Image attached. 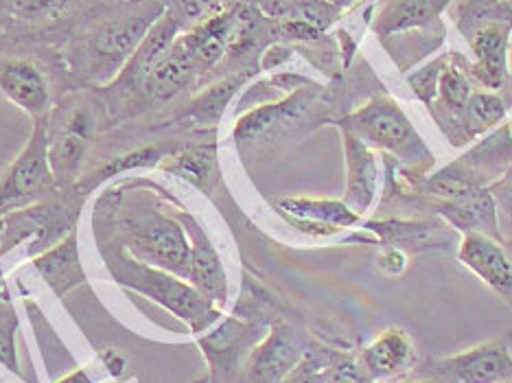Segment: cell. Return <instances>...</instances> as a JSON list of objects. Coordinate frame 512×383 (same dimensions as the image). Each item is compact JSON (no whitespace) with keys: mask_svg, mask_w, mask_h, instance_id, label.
Returning <instances> with one entry per match:
<instances>
[{"mask_svg":"<svg viewBox=\"0 0 512 383\" xmlns=\"http://www.w3.org/2000/svg\"><path fill=\"white\" fill-rule=\"evenodd\" d=\"M318 86L307 84L298 88L283 101L263 103V106L248 112L235 127V138L239 143H259L265 136L285 132L287 127L296 125L305 112L316 101Z\"/></svg>","mask_w":512,"mask_h":383,"instance_id":"9c48e42d","label":"cell"},{"mask_svg":"<svg viewBox=\"0 0 512 383\" xmlns=\"http://www.w3.org/2000/svg\"><path fill=\"white\" fill-rule=\"evenodd\" d=\"M278 208L289 217V222L298 226H316L318 235H329V232L355 226L359 215L351 211L344 202L335 200H281Z\"/></svg>","mask_w":512,"mask_h":383,"instance_id":"ffe728a7","label":"cell"},{"mask_svg":"<svg viewBox=\"0 0 512 383\" xmlns=\"http://www.w3.org/2000/svg\"><path fill=\"white\" fill-rule=\"evenodd\" d=\"M449 3L451 0H381L372 29L379 36H388V33L425 27L427 22L436 20Z\"/></svg>","mask_w":512,"mask_h":383,"instance_id":"d6986e66","label":"cell"},{"mask_svg":"<svg viewBox=\"0 0 512 383\" xmlns=\"http://www.w3.org/2000/svg\"><path fill=\"white\" fill-rule=\"evenodd\" d=\"M510 22H488L471 40L477 64L471 68L475 79L486 88H502L508 79V33Z\"/></svg>","mask_w":512,"mask_h":383,"instance_id":"4fadbf2b","label":"cell"},{"mask_svg":"<svg viewBox=\"0 0 512 383\" xmlns=\"http://www.w3.org/2000/svg\"><path fill=\"white\" fill-rule=\"evenodd\" d=\"M327 383H370L353 364H340L333 368Z\"/></svg>","mask_w":512,"mask_h":383,"instance_id":"4dcf8cb0","label":"cell"},{"mask_svg":"<svg viewBox=\"0 0 512 383\" xmlns=\"http://www.w3.org/2000/svg\"><path fill=\"white\" fill-rule=\"evenodd\" d=\"M178 36H180V20L171 9H167L156 25L149 29L145 40L130 57V62L125 64L119 77H116L106 88H112L116 95H125V97L136 95L138 90L143 92L147 75L154 71V66L160 62V57L169 51V46L178 40Z\"/></svg>","mask_w":512,"mask_h":383,"instance_id":"30bf717a","label":"cell"},{"mask_svg":"<svg viewBox=\"0 0 512 383\" xmlns=\"http://www.w3.org/2000/svg\"><path fill=\"white\" fill-rule=\"evenodd\" d=\"M36 270L42 274V278L57 296L66 294L68 289H73L84 281V270L77 257V241L75 232L71 237H66L62 243H57L55 248L46 250L42 257L36 261Z\"/></svg>","mask_w":512,"mask_h":383,"instance_id":"7402d4cb","label":"cell"},{"mask_svg":"<svg viewBox=\"0 0 512 383\" xmlns=\"http://www.w3.org/2000/svg\"><path fill=\"white\" fill-rule=\"evenodd\" d=\"M292 383H327L324 381L320 375H316V373H302L296 381H292Z\"/></svg>","mask_w":512,"mask_h":383,"instance_id":"836d02e7","label":"cell"},{"mask_svg":"<svg viewBox=\"0 0 512 383\" xmlns=\"http://www.w3.org/2000/svg\"><path fill=\"white\" fill-rule=\"evenodd\" d=\"M488 191H491L497 206V219L504 224L508 232H512V165Z\"/></svg>","mask_w":512,"mask_h":383,"instance_id":"f546056e","label":"cell"},{"mask_svg":"<svg viewBox=\"0 0 512 383\" xmlns=\"http://www.w3.org/2000/svg\"><path fill=\"white\" fill-rule=\"evenodd\" d=\"M256 338H259V329L230 318L219 329L202 338L200 346L204 348V355L215 373L230 377L241 368V359L246 357L250 348H254Z\"/></svg>","mask_w":512,"mask_h":383,"instance_id":"7c38bea8","label":"cell"},{"mask_svg":"<svg viewBox=\"0 0 512 383\" xmlns=\"http://www.w3.org/2000/svg\"><path fill=\"white\" fill-rule=\"evenodd\" d=\"M191 232V259H189V272H186V281H189L197 292L211 303H226L228 298V281L224 265H221L219 254L206 239L204 232L189 222Z\"/></svg>","mask_w":512,"mask_h":383,"instance_id":"9a60e30c","label":"cell"},{"mask_svg":"<svg viewBox=\"0 0 512 383\" xmlns=\"http://www.w3.org/2000/svg\"><path fill=\"white\" fill-rule=\"evenodd\" d=\"M344 127L401 158H429L427 147L414 132L410 119L392 99H372L362 110L348 116Z\"/></svg>","mask_w":512,"mask_h":383,"instance_id":"5b68a950","label":"cell"},{"mask_svg":"<svg viewBox=\"0 0 512 383\" xmlns=\"http://www.w3.org/2000/svg\"><path fill=\"white\" fill-rule=\"evenodd\" d=\"M510 130H512V127H510Z\"/></svg>","mask_w":512,"mask_h":383,"instance_id":"60d3db41","label":"cell"},{"mask_svg":"<svg viewBox=\"0 0 512 383\" xmlns=\"http://www.w3.org/2000/svg\"><path fill=\"white\" fill-rule=\"evenodd\" d=\"M110 268L119 278V283L154 298L173 316L182 318L195 333H202L219 318V309L211 300L204 298L191 283H184V278L176 274L141 261H121V268H116V265H110Z\"/></svg>","mask_w":512,"mask_h":383,"instance_id":"7a4b0ae2","label":"cell"},{"mask_svg":"<svg viewBox=\"0 0 512 383\" xmlns=\"http://www.w3.org/2000/svg\"><path fill=\"white\" fill-rule=\"evenodd\" d=\"M442 213L462 232H482V235L499 239L497 206L488 189H480L469 195L456 197V200H449V204L442 206Z\"/></svg>","mask_w":512,"mask_h":383,"instance_id":"44dd1931","label":"cell"},{"mask_svg":"<svg viewBox=\"0 0 512 383\" xmlns=\"http://www.w3.org/2000/svg\"><path fill=\"white\" fill-rule=\"evenodd\" d=\"M246 79H248V73H239L228 79H221L219 84L208 88L202 97H197L191 106L184 110L182 116L193 119L197 123H215L221 116V112H224V108L228 106L230 97L235 95L243 84H246Z\"/></svg>","mask_w":512,"mask_h":383,"instance_id":"603a6c76","label":"cell"},{"mask_svg":"<svg viewBox=\"0 0 512 383\" xmlns=\"http://www.w3.org/2000/svg\"><path fill=\"white\" fill-rule=\"evenodd\" d=\"M215 165V147H191L184 152L171 156L165 169L173 171L176 176L189 180L195 187H204V182L211 176Z\"/></svg>","mask_w":512,"mask_h":383,"instance_id":"cb8c5ba5","label":"cell"},{"mask_svg":"<svg viewBox=\"0 0 512 383\" xmlns=\"http://www.w3.org/2000/svg\"><path fill=\"white\" fill-rule=\"evenodd\" d=\"M442 68H445V60H436L434 64L425 66L421 73L410 77L414 92L427 103V106H432L434 99L438 97V79H440Z\"/></svg>","mask_w":512,"mask_h":383,"instance_id":"f1b7e54d","label":"cell"},{"mask_svg":"<svg viewBox=\"0 0 512 383\" xmlns=\"http://www.w3.org/2000/svg\"><path fill=\"white\" fill-rule=\"evenodd\" d=\"M305 357V344L287 324H274L267 338L252 348L246 362V383H283Z\"/></svg>","mask_w":512,"mask_h":383,"instance_id":"52a82bcc","label":"cell"},{"mask_svg":"<svg viewBox=\"0 0 512 383\" xmlns=\"http://www.w3.org/2000/svg\"><path fill=\"white\" fill-rule=\"evenodd\" d=\"M412 383H438V381H434V379H429V381H412Z\"/></svg>","mask_w":512,"mask_h":383,"instance_id":"f35d334b","label":"cell"},{"mask_svg":"<svg viewBox=\"0 0 512 383\" xmlns=\"http://www.w3.org/2000/svg\"><path fill=\"white\" fill-rule=\"evenodd\" d=\"M469 97H471L469 79L451 57V62H445V68H442L440 79H438V99L449 112H462L464 106H467Z\"/></svg>","mask_w":512,"mask_h":383,"instance_id":"484cf974","label":"cell"},{"mask_svg":"<svg viewBox=\"0 0 512 383\" xmlns=\"http://www.w3.org/2000/svg\"><path fill=\"white\" fill-rule=\"evenodd\" d=\"M3 235H5V217H0V246H3Z\"/></svg>","mask_w":512,"mask_h":383,"instance_id":"d590c367","label":"cell"},{"mask_svg":"<svg viewBox=\"0 0 512 383\" xmlns=\"http://www.w3.org/2000/svg\"><path fill=\"white\" fill-rule=\"evenodd\" d=\"M344 147H346V206L362 215L375 197V154L355 132L344 127Z\"/></svg>","mask_w":512,"mask_h":383,"instance_id":"e0dca14e","label":"cell"},{"mask_svg":"<svg viewBox=\"0 0 512 383\" xmlns=\"http://www.w3.org/2000/svg\"><path fill=\"white\" fill-rule=\"evenodd\" d=\"M165 11V0H136L99 22L68 53L73 73L95 86H110Z\"/></svg>","mask_w":512,"mask_h":383,"instance_id":"6da1fadb","label":"cell"},{"mask_svg":"<svg viewBox=\"0 0 512 383\" xmlns=\"http://www.w3.org/2000/svg\"><path fill=\"white\" fill-rule=\"evenodd\" d=\"M57 383H92L90 377L86 375V370H75V373H71L68 377L60 379Z\"/></svg>","mask_w":512,"mask_h":383,"instance_id":"d6a6232c","label":"cell"},{"mask_svg":"<svg viewBox=\"0 0 512 383\" xmlns=\"http://www.w3.org/2000/svg\"><path fill=\"white\" fill-rule=\"evenodd\" d=\"M103 364L108 366V370H110L114 377H121L123 368H125V359L116 351H108L106 355H103Z\"/></svg>","mask_w":512,"mask_h":383,"instance_id":"1f68e13d","label":"cell"},{"mask_svg":"<svg viewBox=\"0 0 512 383\" xmlns=\"http://www.w3.org/2000/svg\"><path fill=\"white\" fill-rule=\"evenodd\" d=\"M79 0H14V14L29 22H49L71 11Z\"/></svg>","mask_w":512,"mask_h":383,"instance_id":"83f0119b","label":"cell"},{"mask_svg":"<svg viewBox=\"0 0 512 383\" xmlns=\"http://www.w3.org/2000/svg\"><path fill=\"white\" fill-rule=\"evenodd\" d=\"M362 359L372 381H388L410 370L414 348L401 329H388L364 348Z\"/></svg>","mask_w":512,"mask_h":383,"instance_id":"ac0fdd59","label":"cell"},{"mask_svg":"<svg viewBox=\"0 0 512 383\" xmlns=\"http://www.w3.org/2000/svg\"><path fill=\"white\" fill-rule=\"evenodd\" d=\"M7 298V287H5V281H3V268H0V300Z\"/></svg>","mask_w":512,"mask_h":383,"instance_id":"e575fe53","label":"cell"},{"mask_svg":"<svg viewBox=\"0 0 512 383\" xmlns=\"http://www.w3.org/2000/svg\"><path fill=\"white\" fill-rule=\"evenodd\" d=\"M95 119L86 106H77L66 119L64 132L51 145V169L55 182H66L79 171L92 136Z\"/></svg>","mask_w":512,"mask_h":383,"instance_id":"5bb4252c","label":"cell"},{"mask_svg":"<svg viewBox=\"0 0 512 383\" xmlns=\"http://www.w3.org/2000/svg\"><path fill=\"white\" fill-rule=\"evenodd\" d=\"M3 25H5V16H3V11H0V33H3Z\"/></svg>","mask_w":512,"mask_h":383,"instance_id":"8d00e7d4","label":"cell"},{"mask_svg":"<svg viewBox=\"0 0 512 383\" xmlns=\"http://www.w3.org/2000/svg\"><path fill=\"white\" fill-rule=\"evenodd\" d=\"M429 377L438 383L512 381V333L469 348L460 355L434 359Z\"/></svg>","mask_w":512,"mask_h":383,"instance_id":"8992f818","label":"cell"},{"mask_svg":"<svg viewBox=\"0 0 512 383\" xmlns=\"http://www.w3.org/2000/svg\"><path fill=\"white\" fill-rule=\"evenodd\" d=\"M504 383H512V381H504Z\"/></svg>","mask_w":512,"mask_h":383,"instance_id":"ab89813d","label":"cell"},{"mask_svg":"<svg viewBox=\"0 0 512 383\" xmlns=\"http://www.w3.org/2000/svg\"><path fill=\"white\" fill-rule=\"evenodd\" d=\"M270 3H274V5H281V3H289V0H270Z\"/></svg>","mask_w":512,"mask_h":383,"instance_id":"74e56055","label":"cell"},{"mask_svg":"<svg viewBox=\"0 0 512 383\" xmlns=\"http://www.w3.org/2000/svg\"><path fill=\"white\" fill-rule=\"evenodd\" d=\"M16 331H18V316L11 305L9 296L0 300V364L11 373H20L18 355H16Z\"/></svg>","mask_w":512,"mask_h":383,"instance_id":"4316f807","label":"cell"},{"mask_svg":"<svg viewBox=\"0 0 512 383\" xmlns=\"http://www.w3.org/2000/svg\"><path fill=\"white\" fill-rule=\"evenodd\" d=\"M55 184L51 169L49 116L36 119L27 145L0 176V217L40 200Z\"/></svg>","mask_w":512,"mask_h":383,"instance_id":"3957f363","label":"cell"},{"mask_svg":"<svg viewBox=\"0 0 512 383\" xmlns=\"http://www.w3.org/2000/svg\"><path fill=\"white\" fill-rule=\"evenodd\" d=\"M460 114H464V125H467L469 136H475L491 130L493 125L502 121L506 116V106L502 99L491 95V92H477V95L469 97L467 106Z\"/></svg>","mask_w":512,"mask_h":383,"instance_id":"d4e9b609","label":"cell"},{"mask_svg":"<svg viewBox=\"0 0 512 383\" xmlns=\"http://www.w3.org/2000/svg\"><path fill=\"white\" fill-rule=\"evenodd\" d=\"M458 257L512 307V257L502 241L482 232H464Z\"/></svg>","mask_w":512,"mask_h":383,"instance_id":"8fae6325","label":"cell"},{"mask_svg":"<svg viewBox=\"0 0 512 383\" xmlns=\"http://www.w3.org/2000/svg\"><path fill=\"white\" fill-rule=\"evenodd\" d=\"M125 232L127 248L132 250L138 261L176 274L186 281L191 241L186 239V232L178 222L160 213H145L127 219Z\"/></svg>","mask_w":512,"mask_h":383,"instance_id":"277c9868","label":"cell"},{"mask_svg":"<svg viewBox=\"0 0 512 383\" xmlns=\"http://www.w3.org/2000/svg\"><path fill=\"white\" fill-rule=\"evenodd\" d=\"M0 92L33 119L49 116V79L29 57H0Z\"/></svg>","mask_w":512,"mask_h":383,"instance_id":"ba28073f","label":"cell"},{"mask_svg":"<svg viewBox=\"0 0 512 383\" xmlns=\"http://www.w3.org/2000/svg\"><path fill=\"white\" fill-rule=\"evenodd\" d=\"M197 77H200V73H197L189 51L184 49L180 40H176L169 46V51L160 57L154 71L147 75L143 95L154 103L169 101L180 95L184 88H189Z\"/></svg>","mask_w":512,"mask_h":383,"instance_id":"2e32d148","label":"cell"}]
</instances>
